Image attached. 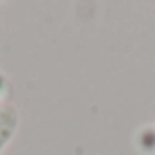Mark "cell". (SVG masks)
<instances>
[{"label": "cell", "instance_id": "cell-1", "mask_svg": "<svg viewBox=\"0 0 155 155\" xmlns=\"http://www.w3.org/2000/svg\"><path fill=\"white\" fill-rule=\"evenodd\" d=\"M21 126V112L14 103L5 101L0 103V155L5 153V148L14 141L16 132Z\"/></svg>", "mask_w": 155, "mask_h": 155}, {"label": "cell", "instance_id": "cell-2", "mask_svg": "<svg viewBox=\"0 0 155 155\" xmlns=\"http://www.w3.org/2000/svg\"><path fill=\"white\" fill-rule=\"evenodd\" d=\"M137 139H139V148L144 150V153H153L155 155V123L141 128L139 135H137Z\"/></svg>", "mask_w": 155, "mask_h": 155}, {"label": "cell", "instance_id": "cell-3", "mask_svg": "<svg viewBox=\"0 0 155 155\" xmlns=\"http://www.w3.org/2000/svg\"><path fill=\"white\" fill-rule=\"evenodd\" d=\"M7 89H9V84H7L5 75L0 73V103H5V101H7Z\"/></svg>", "mask_w": 155, "mask_h": 155}]
</instances>
